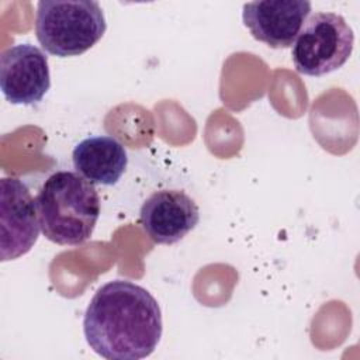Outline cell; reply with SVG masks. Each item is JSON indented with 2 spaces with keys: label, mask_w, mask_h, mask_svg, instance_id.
Here are the masks:
<instances>
[{
  "label": "cell",
  "mask_w": 360,
  "mask_h": 360,
  "mask_svg": "<svg viewBox=\"0 0 360 360\" xmlns=\"http://www.w3.org/2000/svg\"><path fill=\"white\" fill-rule=\"evenodd\" d=\"M353 44V30L342 15L315 13L305 21L292 44L295 70L316 77L338 70L350 58Z\"/></svg>",
  "instance_id": "obj_4"
},
{
  "label": "cell",
  "mask_w": 360,
  "mask_h": 360,
  "mask_svg": "<svg viewBox=\"0 0 360 360\" xmlns=\"http://www.w3.org/2000/svg\"><path fill=\"white\" fill-rule=\"evenodd\" d=\"M162 312L155 297L129 280H111L90 300L83 332L89 346L108 360L148 357L162 338Z\"/></svg>",
  "instance_id": "obj_1"
},
{
  "label": "cell",
  "mask_w": 360,
  "mask_h": 360,
  "mask_svg": "<svg viewBox=\"0 0 360 360\" xmlns=\"http://www.w3.org/2000/svg\"><path fill=\"white\" fill-rule=\"evenodd\" d=\"M139 219L150 240L158 245H173L195 228L200 211L184 191L159 190L143 201Z\"/></svg>",
  "instance_id": "obj_7"
},
{
  "label": "cell",
  "mask_w": 360,
  "mask_h": 360,
  "mask_svg": "<svg viewBox=\"0 0 360 360\" xmlns=\"http://www.w3.org/2000/svg\"><path fill=\"white\" fill-rule=\"evenodd\" d=\"M51 87L48 56L31 44H17L1 52L0 89L11 104L32 105Z\"/></svg>",
  "instance_id": "obj_6"
},
{
  "label": "cell",
  "mask_w": 360,
  "mask_h": 360,
  "mask_svg": "<svg viewBox=\"0 0 360 360\" xmlns=\"http://www.w3.org/2000/svg\"><path fill=\"white\" fill-rule=\"evenodd\" d=\"M39 226L58 245L86 242L100 217V197L94 186L75 172L51 174L35 197Z\"/></svg>",
  "instance_id": "obj_2"
},
{
  "label": "cell",
  "mask_w": 360,
  "mask_h": 360,
  "mask_svg": "<svg viewBox=\"0 0 360 360\" xmlns=\"http://www.w3.org/2000/svg\"><path fill=\"white\" fill-rule=\"evenodd\" d=\"M105 28L104 13L97 1L41 0L37 4V39L51 55H82L101 39Z\"/></svg>",
  "instance_id": "obj_3"
},
{
  "label": "cell",
  "mask_w": 360,
  "mask_h": 360,
  "mask_svg": "<svg viewBox=\"0 0 360 360\" xmlns=\"http://www.w3.org/2000/svg\"><path fill=\"white\" fill-rule=\"evenodd\" d=\"M309 13L307 0H264L243 4L242 18L255 39L281 49L294 44Z\"/></svg>",
  "instance_id": "obj_8"
},
{
  "label": "cell",
  "mask_w": 360,
  "mask_h": 360,
  "mask_svg": "<svg viewBox=\"0 0 360 360\" xmlns=\"http://www.w3.org/2000/svg\"><path fill=\"white\" fill-rule=\"evenodd\" d=\"M39 219L28 187L15 177L0 180V259L14 260L38 240Z\"/></svg>",
  "instance_id": "obj_5"
},
{
  "label": "cell",
  "mask_w": 360,
  "mask_h": 360,
  "mask_svg": "<svg viewBox=\"0 0 360 360\" xmlns=\"http://www.w3.org/2000/svg\"><path fill=\"white\" fill-rule=\"evenodd\" d=\"M72 160L76 172L91 184L114 186L127 169L128 155L120 141L100 135L80 141L73 149Z\"/></svg>",
  "instance_id": "obj_9"
}]
</instances>
